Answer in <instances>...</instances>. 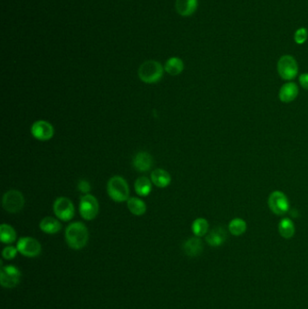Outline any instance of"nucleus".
I'll use <instances>...</instances> for the list:
<instances>
[{
	"mask_svg": "<svg viewBox=\"0 0 308 309\" xmlns=\"http://www.w3.org/2000/svg\"><path fill=\"white\" fill-rule=\"evenodd\" d=\"M65 241L73 250H82L89 241V231L84 223L75 222L70 223L65 230Z\"/></svg>",
	"mask_w": 308,
	"mask_h": 309,
	"instance_id": "f257e3e1",
	"label": "nucleus"
},
{
	"mask_svg": "<svg viewBox=\"0 0 308 309\" xmlns=\"http://www.w3.org/2000/svg\"><path fill=\"white\" fill-rule=\"evenodd\" d=\"M107 193L114 202L123 203L129 199V184L122 176H112L108 181Z\"/></svg>",
	"mask_w": 308,
	"mask_h": 309,
	"instance_id": "f03ea898",
	"label": "nucleus"
},
{
	"mask_svg": "<svg viewBox=\"0 0 308 309\" xmlns=\"http://www.w3.org/2000/svg\"><path fill=\"white\" fill-rule=\"evenodd\" d=\"M164 68L161 63L149 60L146 61L138 68V77L142 82L148 84H152L159 82L164 75Z\"/></svg>",
	"mask_w": 308,
	"mask_h": 309,
	"instance_id": "7ed1b4c3",
	"label": "nucleus"
},
{
	"mask_svg": "<svg viewBox=\"0 0 308 309\" xmlns=\"http://www.w3.org/2000/svg\"><path fill=\"white\" fill-rule=\"evenodd\" d=\"M79 211L82 219L86 221L95 219L100 211V205L97 198L90 194L83 195L80 199Z\"/></svg>",
	"mask_w": 308,
	"mask_h": 309,
	"instance_id": "20e7f679",
	"label": "nucleus"
},
{
	"mask_svg": "<svg viewBox=\"0 0 308 309\" xmlns=\"http://www.w3.org/2000/svg\"><path fill=\"white\" fill-rule=\"evenodd\" d=\"M277 73L281 78L286 81H291L297 77L298 74V64L291 55L281 56L277 62Z\"/></svg>",
	"mask_w": 308,
	"mask_h": 309,
	"instance_id": "39448f33",
	"label": "nucleus"
},
{
	"mask_svg": "<svg viewBox=\"0 0 308 309\" xmlns=\"http://www.w3.org/2000/svg\"><path fill=\"white\" fill-rule=\"evenodd\" d=\"M2 206L9 213H18L25 206V197L18 190H9L2 198Z\"/></svg>",
	"mask_w": 308,
	"mask_h": 309,
	"instance_id": "423d86ee",
	"label": "nucleus"
},
{
	"mask_svg": "<svg viewBox=\"0 0 308 309\" xmlns=\"http://www.w3.org/2000/svg\"><path fill=\"white\" fill-rule=\"evenodd\" d=\"M53 209L55 216L63 222H69L75 216V205L69 198L64 196H61L55 200Z\"/></svg>",
	"mask_w": 308,
	"mask_h": 309,
	"instance_id": "0eeeda50",
	"label": "nucleus"
},
{
	"mask_svg": "<svg viewBox=\"0 0 308 309\" xmlns=\"http://www.w3.org/2000/svg\"><path fill=\"white\" fill-rule=\"evenodd\" d=\"M268 204L270 211L276 216H284L289 210V198L281 191L271 193L268 200Z\"/></svg>",
	"mask_w": 308,
	"mask_h": 309,
	"instance_id": "6e6552de",
	"label": "nucleus"
},
{
	"mask_svg": "<svg viewBox=\"0 0 308 309\" xmlns=\"http://www.w3.org/2000/svg\"><path fill=\"white\" fill-rule=\"evenodd\" d=\"M16 248L20 254L28 258H35L41 254L42 246L37 240L33 237H23L17 242Z\"/></svg>",
	"mask_w": 308,
	"mask_h": 309,
	"instance_id": "1a4fd4ad",
	"label": "nucleus"
},
{
	"mask_svg": "<svg viewBox=\"0 0 308 309\" xmlns=\"http://www.w3.org/2000/svg\"><path fill=\"white\" fill-rule=\"evenodd\" d=\"M21 272L19 269L14 265L1 267L0 282L6 289H14L19 284Z\"/></svg>",
	"mask_w": 308,
	"mask_h": 309,
	"instance_id": "9d476101",
	"label": "nucleus"
},
{
	"mask_svg": "<svg viewBox=\"0 0 308 309\" xmlns=\"http://www.w3.org/2000/svg\"><path fill=\"white\" fill-rule=\"evenodd\" d=\"M31 134L36 140L48 141L55 135L54 126L46 121H36L31 127Z\"/></svg>",
	"mask_w": 308,
	"mask_h": 309,
	"instance_id": "9b49d317",
	"label": "nucleus"
},
{
	"mask_svg": "<svg viewBox=\"0 0 308 309\" xmlns=\"http://www.w3.org/2000/svg\"><path fill=\"white\" fill-rule=\"evenodd\" d=\"M153 157L147 151H140L133 158V167L138 172H148L152 168Z\"/></svg>",
	"mask_w": 308,
	"mask_h": 309,
	"instance_id": "f8f14e48",
	"label": "nucleus"
},
{
	"mask_svg": "<svg viewBox=\"0 0 308 309\" xmlns=\"http://www.w3.org/2000/svg\"><path fill=\"white\" fill-rule=\"evenodd\" d=\"M183 251L188 257H198L203 251V243L199 237H192L183 244Z\"/></svg>",
	"mask_w": 308,
	"mask_h": 309,
	"instance_id": "ddd939ff",
	"label": "nucleus"
},
{
	"mask_svg": "<svg viewBox=\"0 0 308 309\" xmlns=\"http://www.w3.org/2000/svg\"><path fill=\"white\" fill-rule=\"evenodd\" d=\"M298 92H299L298 86L295 82H287L281 87L278 93V98L282 102L289 103L297 99Z\"/></svg>",
	"mask_w": 308,
	"mask_h": 309,
	"instance_id": "4468645a",
	"label": "nucleus"
},
{
	"mask_svg": "<svg viewBox=\"0 0 308 309\" xmlns=\"http://www.w3.org/2000/svg\"><path fill=\"white\" fill-rule=\"evenodd\" d=\"M227 231L223 227H216L206 235V243L211 247H220L226 242Z\"/></svg>",
	"mask_w": 308,
	"mask_h": 309,
	"instance_id": "2eb2a0df",
	"label": "nucleus"
},
{
	"mask_svg": "<svg viewBox=\"0 0 308 309\" xmlns=\"http://www.w3.org/2000/svg\"><path fill=\"white\" fill-rule=\"evenodd\" d=\"M150 179L153 184L159 188L168 187V185L171 184L172 181L170 174L162 169H155L151 173Z\"/></svg>",
	"mask_w": 308,
	"mask_h": 309,
	"instance_id": "dca6fc26",
	"label": "nucleus"
},
{
	"mask_svg": "<svg viewBox=\"0 0 308 309\" xmlns=\"http://www.w3.org/2000/svg\"><path fill=\"white\" fill-rule=\"evenodd\" d=\"M198 0H176V9L180 16H190L196 11Z\"/></svg>",
	"mask_w": 308,
	"mask_h": 309,
	"instance_id": "f3484780",
	"label": "nucleus"
},
{
	"mask_svg": "<svg viewBox=\"0 0 308 309\" xmlns=\"http://www.w3.org/2000/svg\"><path fill=\"white\" fill-rule=\"evenodd\" d=\"M40 230L47 234H55L62 229V224L58 220L51 216L44 217L39 223Z\"/></svg>",
	"mask_w": 308,
	"mask_h": 309,
	"instance_id": "a211bd4d",
	"label": "nucleus"
},
{
	"mask_svg": "<svg viewBox=\"0 0 308 309\" xmlns=\"http://www.w3.org/2000/svg\"><path fill=\"white\" fill-rule=\"evenodd\" d=\"M134 188L138 196H148L152 191V181L146 176H141L135 181Z\"/></svg>",
	"mask_w": 308,
	"mask_h": 309,
	"instance_id": "6ab92c4d",
	"label": "nucleus"
},
{
	"mask_svg": "<svg viewBox=\"0 0 308 309\" xmlns=\"http://www.w3.org/2000/svg\"><path fill=\"white\" fill-rule=\"evenodd\" d=\"M127 205L129 211L134 216H143L147 211V204L143 200L137 197H130L127 201Z\"/></svg>",
	"mask_w": 308,
	"mask_h": 309,
	"instance_id": "aec40b11",
	"label": "nucleus"
},
{
	"mask_svg": "<svg viewBox=\"0 0 308 309\" xmlns=\"http://www.w3.org/2000/svg\"><path fill=\"white\" fill-rule=\"evenodd\" d=\"M183 68H184L183 62L182 61V59L178 58V57H171V58L168 59L164 67V70L168 73V75H172V76H176V75L182 74Z\"/></svg>",
	"mask_w": 308,
	"mask_h": 309,
	"instance_id": "412c9836",
	"label": "nucleus"
},
{
	"mask_svg": "<svg viewBox=\"0 0 308 309\" xmlns=\"http://www.w3.org/2000/svg\"><path fill=\"white\" fill-rule=\"evenodd\" d=\"M16 239V231L11 225L3 223L0 226V240L5 244H11Z\"/></svg>",
	"mask_w": 308,
	"mask_h": 309,
	"instance_id": "4be33fe9",
	"label": "nucleus"
},
{
	"mask_svg": "<svg viewBox=\"0 0 308 309\" xmlns=\"http://www.w3.org/2000/svg\"><path fill=\"white\" fill-rule=\"evenodd\" d=\"M278 232L279 234L285 238L290 239L295 234V225L289 218H284L278 223Z\"/></svg>",
	"mask_w": 308,
	"mask_h": 309,
	"instance_id": "5701e85b",
	"label": "nucleus"
},
{
	"mask_svg": "<svg viewBox=\"0 0 308 309\" xmlns=\"http://www.w3.org/2000/svg\"><path fill=\"white\" fill-rule=\"evenodd\" d=\"M209 230V223L204 218H197L192 224V231L196 237H203L207 234Z\"/></svg>",
	"mask_w": 308,
	"mask_h": 309,
	"instance_id": "b1692460",
	"label": "nucleus"
},
{
	"mask_svg": "<svg viewBox=\"0 0 308 309\" xmlns=\"http://www.w3.org/2000/svg\"><path fill=\"white\" fill-rule=\"evenodd\" d=\"M229 231L234 236H241L247 230V223L242 218H234L229 223Z\"/></svg>",
	"mask_w": 308,
	"mask_h": 309,
	"instance_id": "393cba45",
	"label": "nucleus"
},
{
	"mask_svg": "<svg viewBox=\"0 0 308 309\" xmlns=\"http://www.w3.org/2000/svg\"><path fill=\"white\" fill-rule=\"evenodd\" d=\"M307 38L308 31L306 30V28H298L295 33V35H294V40L297 44H303V43H305Z\"/></svg>",
	"mask_w": 308,
	"mask_h": 309,
	"instance_id": "a878e982",
	"label": "nucleus"
},
{
	"mask_svg": "<svg viewBox=\"0 0 308 309\" xmlns=\"http://www.w3.org/2000/svg\"><path fill=\"white\" fill-rule=\"evenodd\" d=\"M17 253H18V250H17L16 247L7 246L4 248V250L2 251V257L5 259L10 260V259L16 258Z\"/></svg>",
	"mask_w": 308,
	"mask_h": 309,
	"instance_id": "bb28decb",
	"label": "nucleus"
},
{
	"mask_svg": "<svg viewBox=\"0 0 308 309\" xmlns=\"http://www.w3.org/2000/svg\"><path fill=\"white\" fill-rule=\"evenodd\" d=\"M77 188H78L79 191H80L81 193H82L83 195H87V194H89V193H90V189H91V186H90V184L89 183V181L82 179V180L79 181Z\"/></svg>",
	"mask_w": 308,
	"mask_h": 309,
	"instance_id": "cd10ccee",
	"label": "nucleus"
},
{
	"mask_svg": "<svg viewBox=\"0 0 308 309\" xmlns=\"http://www.w3.org/2000/svg\"><path fill=\"white\" fill-rule=\"evenodd\" d=\"M299 82L302 88L308 90V73L302 74L299 77Z\"/></svg>",
	"mask_w": 308,
	"mask_h": 309,
	"instance_id": "c85d7f7f",
	"label": "nucleus"
}]
</instances>
